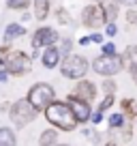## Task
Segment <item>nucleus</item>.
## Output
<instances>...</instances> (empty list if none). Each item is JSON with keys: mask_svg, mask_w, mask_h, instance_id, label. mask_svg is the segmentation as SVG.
Returning <instances> with one entry per match:
<instances>
[{"mask_svg": "<svg viewBox=\"0 0 137 146\" xmlns=\"http://www.w3.org/2000/svg\"><path fill=\"white\" fill-rule=\"evenodd\" d=\"M45 118L49 120L56 129H60V131H73V129L77 127V120H75L73 112L68 110V105L64 103V101H56V99L51 101L45 108Z\"/></svg>", "mask_w": 137, "mask_h": 146, "instance_id": "obj_1", "label": "nucleus"}, {"mask_svg": "<svg viewBox=\"0 0 137 146\" xmlns=\"http://www.w3.org/2000/svg\"><path fill=\"white\" fill-rule=\"evenodd\" d=\"M54 99H56V90L49 86V84H45V82H39V84H34V86H30L28 97H26V101L34 108V112L45 110Z\"/></svg>", "mask_w": 137, "mask_h": 146, "instance_id": "obj_2", "label": "nucleus"}, {"mask_svg": "<svg viewBox=\"0 0 137 146\" xmlns=\"http://www.w3.org/2000/svg\"><path fill=\"white\" fill-rule=\"evenodd\" d=\"M88 60L84 56L77 54H71V56H62L60 58V71H62L64 78L68 80H82L84 75L88 73Z\"/></svg>", "mask_w": 137, "mask_h": 146, "instance_id": "obj_3", "label": "nucleus"}, {"mask_svg": "<svg viewBox=\"0 0 137 146\" xmlns=\"http://www.w3.org/2000/svg\"><path fill=\"white\" fill-rule=\"evenodd\" d=\"M5 71L7 73H11V75H28L30 73V69H32V58L26 54V52H19V50H13V52H9L7 54V58H5Z\"/></svg>", "mask_w": 137, "mask_h": 146, "instance_id": "obj_4", "label": "nucleus"}, {"mask_svg": "<svg viewBox=\"0 0 137 146\" xmlns=\"http://www.w3.org/2000/svg\"><path fill=\"white\" fill-rule=\"evenodd\" d=\"M124 67L122 58H120L118 54L114 56H99V58H94V62H92V69H94V73H99V75H103V78H114L116 73H120Z\"/></svg>", "mask_w": 137, "mask_h": 146, "instance_id": "obj_5", "label": "nucleus"}, {"mask_svg": "<svg viewBox=\"0 0 137 146\" xmlns=\"http://www.w3.org/2000/svg\"><path fill=\"white\" fill-rule=\"evenodd\" d=\"M9 114H11V120H13L17 127H24V125H28L34 116H37V112H34V108H32L26 99H17V103L11 105Z\"/></svg>", "mask_w": 137, "mask_h": 146, "instance_id": "obj_6", "label": "nucleus"}, {"mask_svg": "<svg viewBox=\"0 0 137 146\" xmlns=\"http://www.w3.org/2000/svg\"><path fill=\"white\" fill-rule=\"evenodd\" d=\"M82 22L86 28H101L107 24V15L103 5H88L82 11Z\"/></svg>", "mask_w": 137, "mask_h": 146, "instance_id": "obj_7", "label": "nucleus"}, {"mask_svg": "<svg viewBox=\"0 0 137 146\" xmlns=\"http://www.w3.org/2000/svg\"><path fill=\"white\" fill-rule=\"evenodd\" d=\"M60 41V35L54 30V28H39V30H34V35H32L30 43H32V50H39V47H49V45H56V43Z\"/></svg>", "mask_w": 137, "mask_h": 146, "instance_id": "obj_8", "label": "nucleus"}, {"mask_svg": "<svg viewBox=\"0 0 137 146\" xmlns=\"http://www.w3.org/2000/svg\"><path fill=\"white\" fill-rule=\"evenodd\" d=\"M67 105H68V110L73 112V116H75L77 123H88V120H90L92 110H90V105H88L86 101H79V99H75L73 95H68L67 97Z\"/></svg>", "mask_w": 137, "mask_h": 146, "instance_id": "obj_9", "label": "nucleus"}, {"mask_svg": "<svg viewBox=\"0 0 137 146\" xmlns=\"http://www.w3.org/2000/svg\"><path fill=\"white\" fill-rule=\"evenodd\" d=\"M73 97L79 101H86V103H90L92 99L96 97V86L90 82V80H77V86H75L73 90Z\"/></svg>", "mask_w": 137, "mask_h": 146, "instance_id": "obj_10", "label": "nucleus"}, {"mask_svg": "<svg viewBox=\"0 0 137 146\" xmlns=\"http://www.w3.org/2000/svg\"><path fill=\"white\" fill-rule=\"evenodd\" d=\"M60 52H58V47L56 45H49V47H45V52L41 54V62H43V67L45 69H54V67H58L60 64Z\"/></svg>", "mask_w": 137, "mask_h": 146, "instance_id": "obj_11", "label": "nucleus"}, {"mask_svg": "<svg viewBox=\"0 0 137 146\" xmlns=\"http://www.w3.org/2000/svg\"><path fill=\"white\" fill-rule=\"evenodd\" d=\"M24 35H26V28H24L22 24H9L7 30H5V41L11 43V41H15V39H19V36H24Z\"/></svg>", "mask_w": 137, "mask_h": 146, "instance_id": "obj_12", "label": "nucleus"}, {"mask_svg": "<svg viewBox=\"0 0 137 146\" xmlns=\"http://www.w3.org/2000/svg\"><path fill=\"white\" fill-rule=\"evenodd\" d=\"M47 13H49V0H34V17L43 22L47 19Z\"/></svg>", "mask_w": 137, "mask_h": 146, "instance_id": "obj_13", "label": "nucleus"}, {"mask_svg": "<svg viewBox=\"0 0 137 146\" xmlns=\"http://www.w3.org/2000/svg\"><path fill=\"white\" fill-rule=\"evenodd\" d=\"M122 112L128 116L131 120H137V101H133V99H122Z\"/></svg>", "mask_w": 137, "mask_h": 146, "instance_id": "obj_14", "label": "nucleus"}, {"mask_svg": "<svg viewBox=\"0 0 137 146\" xmlns=\"http://www.w3.org/2000/svg\"><path fill=\"white\" fill-rule=\"evenodd\" d=\"M56 140H58V131H56V129H47V131L41 133V140H39V144H41V146H54Z\"/></svg>", "mask_w": 137, "mask_h": 146, "instance_id": "obj_15", "label": "nucleus"}, {"mask_svg": "<svg viewBox=\"0 0 137 146\" xmlns=\"http://www.w3.org/2000/svg\"><path fill=\"white\" fill-rule=\"evenodd\" d=\"M122 62H128V67H137V45H128L126 50H124V58Z\"/></svg>", "mask_w": 137, "mask_h": 146, "instance_id": "obj_16", "label": "nucleus"}, {"mask_svg": "<svg viewBox=\"0 0 137 146\" xmlns=\"http://www.w3.org/2000/svg\"><path fill=\"white\" fill-rule=\"evenodd\" d=\"M0 146H15V133L11 129H0Z\"/></svg>", "mask_w": 137, "mask_h": 146, "instance_id": "obj_17", "label": "nucleus"}, {"mask_svg": "<svg viewBox=\"0 0 137 146\" xmlns=\"http://www.w3.org/2000/svg\"><path fill=\"white\" fill-rule=\"evenodd\" d=\"M109 127L111 129H122L124 127V114H111L109 116Z\"/></svg>", "mask_w": 137, "mask_h": 146, "instance_id": "obj_18", "label": "nucleus"}, {"mask_svg": "<svg viewBox=\"0 0 137 146\" xmlns=\"http://www.w3.org/2000/svg\"><path fill=\"white\" fill-rule=\"evenodd\" d=\"M71 50H73V41H71V39H62L60 45H58L60 56H68V54H71Z\"/></svg>", "mask_w": 137, "mask_h": 146, "instance_id": "obj_19", "label": "nucleus"}, {"mask_svg": "<svg viewBox=\"0 0 137 146\" xmlns=\"http://www.w3.org/2000/svg\"><path fill=\"white\" fill-rule=\"evenodd\" d=\"M28 5H30V0H7V7L9 9H28Z\"/></svg>", "mask_w": 137, "mask_h": 146, "instance_id": "obj_20", "label": "nucleus"}, {"mask_svg": "<svg viewBox=\"0 0 137 146\" xmlns=\"http://www.w3.org/2000/svg\"><path fill=\"white\" fill-rule=\"evenodd\" d=\"M111 105H114V95H105V99L101 101V105H99V112H107Z\"/></svg>", "mask_w": 137, "mask_h": 146, "instance_id": "obj_21", "label": "nucleus"}, {"mask_svg": "<svg viewBox=\"0 0 137 146\" xmlns=\"http://www.w3.org/2000/svg\"><path fill=\"white\" fill-rule=\"evenodd\" d=\"M56 19H58L60 24H68V22H71V15H68L67 9H58V11H56Z\"/></svg>", "mask_w": 137, "mask_h": 146, "instance_id": "obj_22", "label": "nucleus"}, {"mask_svg": "<svg viewBox=\"0 0 137 146\" xmlns=\"http://www.w3.org/2000/svg\"><path fill=\"white\" fill-rule=\"evenodd\" d=\"M101 54L103 56H114L116 54V45L114 43H101Z\"/></svg>", "mask_w": 137, "mask_h": 146, "instance_id": "obj_23", "label": "nucleus"}, {"mask_svg": "<svg viewBox=\"0 0 137 146\" xmlns=\"http://www.w3.org/2000/svg\"><path fill=\"white\" fill-rule=\"evenodd\" d=\"M116 32H118V26L114 22H107L105 24V36H116Z\"/></svg>", "mask_w": 137, "mask_h": 146, "instance_id": "obj_24", "label": "nucleus"}, {"mask_svg": "<svg viewBox=\"0 0 137 146\" xmlns=\"http://www.w3.org/2000/svg\"><path fill=\"white\" fill-rule=\"evenodd\" d=\"M103 90H105L107 95H114V90H116L114 80H105V82H103Z\"/></svg>", "mask_w": 137, "mask_h": 146, "instance_id": "obj_25", "label": "nucleus"}, {"mask_svg": "<svg viewBox=\"0 0 137 146\" xmlns=\"http://www.w3.org/2000/svg\"><path fill=\"white\" fill-rule=\"evenodd\" d=\"M126 22H128V24H137V11H135V9L126 11Z\"/></svg>", "mask_w": 137, "mask_h": 146, "instance_id": "obj_26", "label": "nucleus"}, {"mask_svg": "<svg viewBox=\"0 0 137 146\" xmlns=\"http://www.w3.org/2000/svg\"><path fill=\"white\" fill-rule=\"evenodd\" d=\"M103 39H105V36L101 35V32H94V35H90V43H99V45H101V43H103Z\"/></svg>", "mask_w": 137, "mask_h": 146, "instance_id": "obj_27", "label": "nucleus"}, {"mask_svg": "<svg viewBox=\"0 0 137 146\" xmlns=\"http://www.w3.org/2000/svg\"><path fill=\"white\" fill-rule=\"evenodd\" d=\"M90 120H92L94 125H99L101 120H103V112H96V114H90Z\"/></svg>", "mask_w": 137, "mask_h": 146, "instance_id": "obj_28", "label": "nucleus"}, {"mask_svg": "<svg viewBox=\"0 0 137 146\" xmlns=\"http://www.w3.org/2000/svg\"><path fill=\"white\" fill-rule=\"evenodd\" d=\"M84 135H86V137H92V142H96V140H99L96 131H92V129H84Z\"/></svg>", "mask_w": 137, "mask_h": 146, "instance_id": "obj_29", "label": "nucleus"}, {"mask_svg": "<svg viewBox=\"0 0 137 146\" xmlns=\"http://www.w3.org/2000/svg\"><path fill=\"white\" fill-rule=\"evenodd\" d=\"M116 2H120V5H126V7H133V5H137V0H116Z\"/></svg>", "mask_w": 137, "mask_h": 146, "instance_id": "obj_30", "label": "nucleus"}, {"mask_svg": "<svg viewBox=\"0 0 137 146\" xmlns=\"http://www.w3.org/2000/svg\"><path fill=\"white\" fill-rule=\"evenodd\" d=\"M7 80H9V73H7V71H0V84H5Z\"/></svg>", "mask_w": 137, "mask_h": 146, "instance_id": "obj_31", "label": "nucleus"}, {"mask_svg": "<svg viewBox=\"0 0 137 146\" xmlns=\"http://www.w3.org/2000/svg\"><path fill=\"white\" fill-rule=\"evenodd\" d=\"M79 45H90V36H82V39H79Z\"/></svg>", "mask_w": 137, "mask_h": 146, "instance_id": "obj_32", "label": "nucleus"}, {"mask_svg": "<svg viewBox=\"0 0 137 146\" xmlns=\"http://www.w3.org/2000/svg\"><path fill=\"white\" fill-rule=\"evenodd\" d=\"M131 75H133V82L137 84V67H133V69H131Z\"/></svg>", "mask_w": 137, "mask_h": 146, "instance_id": "obj_33", "label": "nucleus"}, {"mask_svg": "<svg viewBox=\"0 0 137 146\" xmlns=\"http://www.w3.org/2000/svg\"><path fill=\"white\" fill-rule=\"evenodd\" d=\"M105 146H118V144H116V142H114V140H111V142H107V144H105Z\"/></svg>", "mask_w": 137, "mask_h": 146, "instance_id": "obj_34", "label": "nucleus"}, {"mask_svg": "<svg viewBox=\"0 0 137 146\" xmlns=\"http://www.w3.org/2000/svg\"><path fill=\"white\" fill-rule=\"evenodd\" d=\"M54 146H67V144H54Z\"/></svg>", "mask_w": 137, "mask_h": 146, "instance_id": "obj_35", "label": "nucleus"}]
</instances>
